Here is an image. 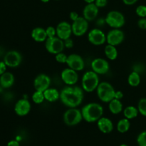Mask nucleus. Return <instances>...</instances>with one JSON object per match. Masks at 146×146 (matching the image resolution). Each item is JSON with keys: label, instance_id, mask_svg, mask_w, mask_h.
<instances>
[{"label": "nucleus", "instance_id": "obj_1", "mask_svg": "<svg viewBox=\"0 0 146 146\" xmlns=\"http://www.w3.org/2000/svg\"><path fill=\"white\" fill-rule=\"evenodd\" d=\"M61 102L68 108H76L84 100V90L77 86H68L60 93Z\"/></svg>", "mask_w": 146, "mask_h": 146}, {"label": "nucleus", "instance_id": "obj_2", "mask_svg": "<svg viewBox=\"0 0 146 146\" xmlns=\"http://www.w3.org/2000/svg\"><path fill=\"white\" fill-rule=\"evenodd\" d=\"M83 119L88 123L98 121L104 114V108L97 103H90L86 104L81 109Z\"/></svg>", "mask_w": 146, "mask_h": 146}, {"label": "nucleus", "instance_id": "obj_3", "mask_svg": "<svg viewBox=\"0 0 146 146\" xmlns=\"http://www.w3.org/2000/svg\"><path fill=\"white\" fill-rule=\"evenodd\" d=\"M98 74L94 71H87L82 78V88L86 92H93L99 85Z\"/></svg>", "mask_w": 146, "mask_h": 146}, {"label": "nucleus", "instance_id": "obj_4", "mask_svg": "<svg viewBox=\"0 0 146 146\" xmlns=\"http://www.w3.org/2000/svg\"><path fill=\"white\" fill-rule=\"evenodd\" d=\"M96 90L98 98L104 103H109L115 97V89L112 85L108 82L100 83Z\"/></svg>", "mask_w": 146, "mask_h": 146}, {"label": "nucleus", "instance_id": "obj_5", "mask_svg": "<svg viewBox=\"0 0 146 146\" xmlns=\"http://www.w3.org/2000/svg\"><path fill=\"white\" fill-rule=\"evenodd\" d=\"M83 119L81 111L76 108H69L64 114V121L66 125L74 126L79 123Z\"/></svg>", "mask_w": 146, "mask_h": 146}, {"label": "nucleus", "instance_id": "obj_6", "mask_svg": "<svg viewBox=\"0 0 146 146\" xmlns=\"http://www.w3.org/2000/svg\"><path fill=\"white\" fill-rule=\"evenodd\" d=\"M105 22L112 28L120 29L125 24V17L120 11H111L106 15Z\"/></svg>", "mask_w": 146, "mask_h": 146}, {"label": "nucleus", "instance_id": "obj_7", "mask_svg": "<svg viewBox=\"0 0 146 146\" xmlns=\"http://www.w3.org/2000/svg\"><path fill=\"white\" fill-rule=\"evenodd\" d=\"M45 47L48 52L56 55L64 51L65 48L64 41L56 36L51 38H47L45 41Z\"/></svg>", "mask_w": 146, "mask_h": 146}, {"label": "nucleus", "instance_id": "obj_8", "mask_svg": "<svg viewBox=\"0 0 146 146\" xmlns=\"http://www.w3.org/2000/svg\"><path fill=\"white\" fill-rule=\"evenodd\" d=\"M72 33L76 36H81L86 33L88 29V22L84 17H79L71 24Z\"/></svg>", "mask_w": 146, "mask_h": 146}, {"label": "nucleus", "instance_id": "obj_9", "mask_svg": "<svg viewBox=\"0 0 146 146\" xmlns=\"http://www.w3.org/2000/svg\"><path fill=\"white\" fill-rule=\"evenodd\" d=\"M22 61L21 54L17 51H9L5 54L4 57V62L9 67L15 68L20 65Z\"/></svg>", "mask_w": 146, "mask_h": 146}, {"label": "nucleus", "instance_id": "obj_10", "mask_svg": "<svg viewBox=\"0 0 146 146\" xmlns=\"http://www.w3.org/2000/svg\"><path fill=\"white\" fill-rule=\"evenodd\" d=\"M125 35L123 31L120 29H113L110 31L106 35V41L108 44L113 46H118L123 41Z\"/></svg>", "mask_w": 146, "mask_h": 146}, {"label": "nucleus", "instance_id": "obj_11", "mask_svg": "<svg viewBox=\"0 0 146 146\" xmlns=\"http://www.w3.org/2000/svg\"><path fill=\"white\" fill-rule=\"evenodd\" d=\"M88 39L91 44L100 46L106 41V35L99 29H94L88 33Z\"/></svg>", "mask_w": 146, "mask_h": 146}, {"label": "nucleus", "instance_id": "obj_12", "mask_svg": "<svg viewBox=\"0 0 146 146\" xmlns=\"http://www.w3.org/2000/svg\"><path fill=\"white\" fill-rule=\"evenodd\" d=\"M66 64L68 65V68H72L75 71H81L84 68V61L82 57L78 54H72L68 56L67 61Z\"/></svg>", "mask_w": 146, "mask_h": 146}, {"label": "nucleus", "instance_id": "obj_13", "mask_svg": "<svg viewBox=\"0 0 146 146\" xmlns=\"http://www.w3.org/2000/svg\"><path fill=\"white\" fill-rule=\"evenodd\" d=\"M56 36L63 41L68 39L71 37L72 33L71 25L66 21H61L56 27Z\"/></svg>", "mask_w": 146, "mask_h": 146}, {"label": "nucleus", "instance_id": "obj_14", "mask_svg": "<svg viewBox=\"0 0 146 146\" xmlns=\"http://www.w3.org/2000/svg\"><path fill=\"white\" fill-rule=\"evenodd\" d=\"M50 84H51V78L48 76L44 74L37 76L34 81V86L36 91H42V92L49 88Z\"/></svg>", "mask_w": 146, "mask_h": 146}, {"label": "nucleus", "instance_id": "obj_15", "mask_svg": "<svg viewBox=\"0 0 146 146\" xmlns=\"http://www.w3.org/2000/svg\"><path fill=\"white\" fill-rule=\"evenodd\" d=\"M61 77L62 81L68 86H73L76 84L78 79V75L76 71L70 68L63 70Z\"/></svg>", "mask_w": 146, "mask_h": 146}, {"label": "nucleus", "instance_id": "obj_16", "mask_svg": "<svg viewBox=\"0 0 146 146\" xmlns=\"http://www.w3.org/2000/svg\"><path fill=\"white\" fill-rule=\"evenodd\" d=\"M93 71L98 74H106L109 71V64L104 58H98L91 62Z\"/></svg>", "mask_w": 146, "mask_h": 146}, {"label": "nucleus", "instance_id": "obj_17", "mask_svg": "<svg viewBox=\"0 0 146 146\" xmlns=\"http://www.w3.org/2000/svg\"><path fill=\"white\" fill-rule=\"evenodd\" d=\"M31 110V104L27 99L19 100L15 104L14 111L15 113L19 116H24L30 112Z\"/></svg>", "mask_w": 146, "mask_h": 146}, {"label": "nucleus", "instance_id": "obj_18", "mask_svg": "<svg viewBox=\"0 0 146 146\" xmlns=\"http://www.w3.org/2000/svg\"><path fill=\"white\" fill-rule=\"evenodd\" d=\"M98 14V7L95 3L87 4L83 10V17L88 21H93L96 18Z\"/></svg>", "mask_w": 146, "mask_h": 146}, {"label": "nucleus", "instance_id": "obj_19", "mask_svg": "<svg viewBox=\"0 0 146 146\" xmlns=\"http://www.w3.org/2000/svg\"><path fill=\"white\" fill-rule=\"evenodd\" d=\"M97 125L100 131L104 133H110L113 130V124L111 120L106 117H101L97 121Z\"/></svg>", "mask_w": 146, "mask_h": 146}, {"label": "nucleus", "instance_id": "obj_20", "mask_svg": "<svg viewBox=\"0 0 146 146\" xmlns=\"http://www.w3.org/2000/svg\"><path fill=\"white\" fill-rule=\"evenodd\" d=\"M31 38L37 42H44L47 39V34L46 29L42 27H36L31 31Z\"/></svg>", "mask_w": 146, "mask_h": 146}, {"label": "nucleus", "instance_id": "obj_21", "mask_svg": "<svg viewBox=\"0 0 146 146\" xmlns=\"http://www.w3.org/2000/svg\"><path fill=\"white\" fill-rule=\"evenodd\" d=\"M14 83V76L11 73L5 72L1 75L0 77V84L4 88H8L12 86Z\"/></svg>", "mask_w": 146, "mask_h": 146}, {"label": "nucleus", "instance_id": "obj_22", "mask_svg": "<svg viewBox=\"0 0 146 146\" xmlns=\"http://www.w3.org/2000/svg\"><path fill=\"white\" fill-rule=\"evenodd\" d=\"M45 100L48 102H55L60 98V93L56 88H48L44 91Z\"/></svg>", "mask_w": 146, "mask_h": 146}, {"label": "nucleus", "instance_id": "obj_23", "mask_svg": "<svg viewBox=\"0 0 146 146\" xmlns=\"http://www.w3.org/2000/svg\"><path fill=\"white\" fill-rule=\"evenodd\" d=\"M109 110L111 113L116 114L120 113L123 111V104L121 100L113 98L109 102Z\"/></svg>", "mask_w": 146, "mask_h": 146}, {"label": "nucleus", "instance_id": "obj_24", "mask_svg": "<svg viewBox=\"0 0 146 146\" xmlns=\"http://www.w3.org/2000/svg\"><path fill=\"white\" fill-rule=\"evenodd\" d=\"M104 52H105V55L106 56L107 58L111 61L116 59L117 56H118V51H117L116 48L115 46L111 45V44H108L106 46Z\"/></svg>", "mask_w": 146, "mask_h": 146}, {"label": "nucleus", "instance_id": "obj_25", "mask_svg": "<svg viewBox=\"0 0 146 146\" xmlns=\"http://www.w3.org/2000/svg\"><path fill=\"white\" fill-rule=\"evenodd\" d=\"M138 113L139 111H138V108H135L133 106H129L124 109L123 115L125 118L131 120L136 118L138 115Z\"/></svg>", "mask_w": 146, "mask_h": 146}, {"label": "nucleus", "instance_id": "obj_26", "mask_svg": "<svg viewBox=\"0 0 146 146\" xmlns=\"http://www.w3.org/2000/svg\"><path fill=\"white\" fill-rule=\"evenodd\" d=\"M130 127H131V123L129 119L126 118L120 120L117 123V130L121 133H126L129 130Z\"/></svg>", "mask_w": 146, "mask_h": 146}, {"label": "nucleus", "instance_id": "obj_27", "mask_svg": "<svg viewBox=\"0 0 146 146\" xmlns=\"http://www.w3.org/2000/svg\"><path fill=\"white\" fill-rule=\"evenodd\" d=\"M128 82L131 86L136 87L141 83V76L140 74L135 72V71H132L129 74L128 78Z\"/></svg>", "mask_w": 146, "mask_h": 146}, {"label": "nucleus", "instance_id": "obj_28", "mask_svg": "<svg viewBox=\"0 0 146 146\" xmlns=\"http://www.w3.org/2000/svg\"><path fill=\"white\" fill-rule=\"evenodd\" d=\"M32 100L36 104H40L44 102V101L45 100L44 92L39 91H36L32 95Z\"/></svg>", "mask_w": 146, "mask_h": 146}, {"label": "nucleus", "instance_id": "obj_29", "mask_svg": "<svg viewBox=\"0 0 146 146\" xmlns=\"http://www.w3.org/2000/svg\"><path fill=\"white\" fill-rule=\"evenodd\" d=\"M138 109L140 113L146 117V98H141L138 102Z\"/></svg>", "mask_w": 146, "mask_h": 146}, {"label": "nucleus", "instance_id": "obj_30", "mask_svg": "<svg viewBox=\"0 0 146 146\" xmlns=\"http://www.w3.org/2000/svg\"><path fill=\"white\" fill-rule=\"evenodd\" d=\"M137 143L139 146H146V131H143L138 135Z\"/></svg>", "mask_w": 146, "mask_h": 146}, {"label": "nucleus", "instance_id": "obj_31", "mask_svg": "<svg viewBox=\"0 0 146 146\" xmlns=\"http://www.w3.org/2000/svg\"><path fill=\"white\" fill-rule=\"evenodd\" d=\"M137 15L139 16L141 18H145L146 17V6L140 5L138 6L135 10Z\"/></svg>", "mask_w": 146, "mask_h": 146}, {"label": "nucleus", "instance_id": "obj_32", "mask_svg": "<svg viewBox=\"0 0 146 146\" xmlns=\"http://www.w3.org/2000/svg\"><path fill=\"white\" fill-rule=\"evenodd\" d=\"M67 58H68V56H66L63 52L56 54L55 56V58L57 62L60 63V64H65V63H66Z\"/></svg>", "mask_w": 146, "mask_h": 146}, {"label": "nucleus", "instance_id": "obj_33", "mask_svg": "<svg viewBox=\"0 0 146 146\" xmlns=\"http://www.w3.org/2000/svg\"><path fill=\"white\" fill-rule=\"evenodd\" d=\"M46 31L48 38H51L56 36V29L54 27H48L46 29Z\"/></svg>", "mask_w": 146, "mask_h": 146}, {"label": "nucleus", "instance_id": "obj_34", "mask_svg": "<svg viewBox=\"0 0 146 146\" xmlns=\"http://www.w3.org/2000/svg\"><path fill=\"white\" fill-rule=\"evenodd\" d=\"M144 69H145V67L141 64H135L133 67V71H135V72L138 73V74H141V73L143 72Z\"/></svg>", "mask_w": 146, "mask_h": 146}, {"label": "nucleus", "instance_id": "obj_35", "mask_svg": "<svg viewBox=\"0 0 146 146\" xmlns=\"http://www.w3.org/2000/svg\"><path fill=\"white\" fill-rule=\"evenodd\" d=\"M94 3L98 8H102V7H105L107 5L108 0H96Z\"/></svg>", "mask_w": 146, "mask_h": 146}, {"label": "nucleus", "instance_id": "obj_36", "mask_svg": "<svg viewBox=\"0 0 146 146\" xmlns=\"http://www.w3.org/2000/svg\"><path fill=\"white\" fill-rule=\"evenodd\" d=\"M138 25L142 29H146V18H141L138 21Z\"/></svg>", "mask_w": 146, "mask_h": 146}, {"label": "nucleus", "instance_id": "obj_37", "mask_svg": "<svg viewBox=\"0 0 146 146\" xmlns=\"http://www.w3.org/2000/svg\"><path fill=\"white\" fill-rule=\"evenodd\" d=\"M7 66L4 61H0V75H2L4 73L6 72Z\"/></svg>", "mask_w": 146, "mask_h": 146}, {"label": "nucleus", "instance_id": "obj_38", "mask_svg": "<svg viewBox=\"0 0 146 146\" xmlns=\"http://www.w3.org/2000/svg\"><path fill=\"white\" fill-rule=\"evenodd\" d=\"M64 45H65V47H66V48H71L74 46V42H73L72 39L69 38L64 41Z\"/></svg>", "mask_w": 146, "mask_h": 146}, {"label": "nucleus", "instance_id": "obj_39", "mask_svg": "<svg viewBox=\"0 0 146 146\" xmlns=\"http://www.w3.org/2000/svg\"><path fill=\"white\" fill-rule=\"evenodd\" d=\"M78 17H79V16H78V13L76 12V11H71V14H70V19H71V20H72V21L76 20Z\"/></svg>", "mask_w": 146, "mask_h": 146}, {"label": "nucleus", "instance_id": "obj_40", "mask_svg": "<svg viewBox=\"0 0 146 146\" xmlns=\"http://www.w3.org/2000/svg\"><path fill=\"white\" fill-rule=\"evenodd\" d=\"M123 97V93L121 92V91H115V97H114V98H115V99L121 100Z\"/></svg>", "mask_w": 146, "mask_h": 146}, {"label": "nucleus", "instance_id": "obj_41", "mask_svg": "<svg viewBox=\"0 0 146 146\" xmlns=\"http://www.w3.org/2000/svg\"><path fill=\"white\" fill-rule=\"evenodd\" d=\"M138 1V0H123V2L126 5H133L135 4Z\"/></svg>", "mask_w": 146, "mask_h": 146}, {"label": "nucleus", "instance_id": "obj_42", "mask_svg": "<svg viewBox=\"0 0 146 146\" xmlns=\"http://www.w3.org/2000/svg\"><path fill=\"white\" fill-rule=\"evenodd\" d=\"M7 146H19V142L17 141L13 140V141H9V142L8 143Z\"/></svg>", "mask_w": 146, "mask_h": 146}, {"label": "nucleus", "instance_id": "obj_43", "mask_svg": "<svg viewBox=\"0 0 146 146\" xmlns=\"http://www.w3.org/2000/svg\"><path fill=\"white\" fill-rule=\"evenodd\" d=\"M87 4H91V3H94L96 0H84Z\"/></svg>", "mask_w": 146, "mask_h": 146}, {"label": "nucleus", "instance_id": "obj_44", "mask_svg": "<svg viewBox=\"0 0 146 146\" xmlns=\"http://www.w3.org/2000/svg\"><path fill=\"white\" fill-rule=\"evenodd\" d=\"M41 1H42V2H44V3H47V2H48L50 0H41Z\"/></svg>", "mask_w": 146, "mask_h": 146}, {"label": "nucleus", "instance_id": "obj_45", "mask_svg": "<svg viewBox=\"0 0 146 146\" xmlns=\"http://www.w3.org/2000/svg\"><path fill=\"white\" fill-rule=\"evenodd\" d=\"M1 54H3V51H2V49H1V47H0V56H1Z\"/></svg>", "mask_w": 146, "mask_h": 146}, {"label": "nucleus", "instance_id": "obj_46", "mask_svg": "<svg viewBox=\"0 0 146 146\" xmlns=\"http://www.w3.org/2000/svg\"><path fill=\"white\" fill-rule=\"evenodd\" d=\"M120 146H128V145H125V144H122V145H121Z\"/></svg>", "mask_w": 146, "mask_h": 146}, {"label": "nucleus", "instance_id": "obj_47", "mask_svg": "<svg viewBox=\"0 0 146 146\" xmlns=\"http://www.w3.org/2000/svg\"><path fill=\"white\" fill-rule=\"evenodd\" d=\"M0 85H1V84H0Z\"/></svg>", "mask_w": 146, "mask_h": 146}]
</instances>
